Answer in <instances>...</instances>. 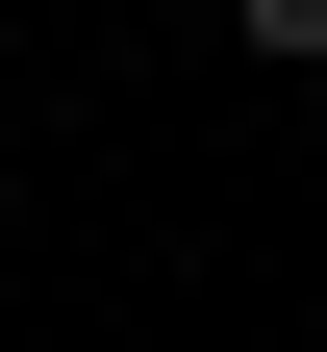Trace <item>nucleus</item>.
Returning <instances> with one entry per match:
<instances>
[{
	"mask_svg": "<svg viewBox=\"0 0 327 352\" xmlns=\"http://www.w3.org/2000/svg\"><path fill=\"white\" fill-rule=\"evenodd\" d=\"M226 25H252V51H277V76H327V0H226Z\"/></svg>",
	"mask_w": 327,
	"mask_h": 352,
	"instance_id": "obj_1",
	"label": "nucleus"
},
{
	"mask_svg": "<svg viewBox=\"0 0 327 352\" xmlns=\"http://www.w3.org/2000/svg\"><path fill=\"white\" fill-rule=\"evenodd\" d=\"M0 151H25V126H0Z\"/></svg>",
	"mask_w": 327,
	"mask_h": 352,
	"instance_id": "obj_2",
	"label": "nucleus"
}]
</instances>
